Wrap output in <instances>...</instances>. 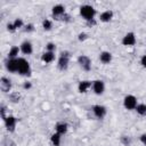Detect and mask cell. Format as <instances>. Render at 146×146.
Returning <instances> with one entry per match:
<instances>
[{"instance_id": "6da1fadb", "label": "cell", "mask_w": 146, "mask_h": 146, "mask_svg": "<svg viewBox=\"0 0 146 146\" xmlns=\"http://www.w3.org/2000/svg\"><path fill=\"white\" fill-rule=\"evenodd\" d=\"M80 15H81V17H82L84 21L91 23V22H94V19H95L96 9H95L92 6H90V5H82V6L80 7Z\"/></svg>"}, {"instance_id": "d6a6232c", "label": "cell", "mask_w": 146, "mask_h": 146, "mask_svg": "<svg viewBox=\"0 0 146 146\" xmlns=\"http://www.w3.org/2000/svg\"><path fill=\"white\" fill-rule=\"evenodd\" d=\"M31 87H32V83H31V82H25V83L23 84V88H24V89H31Z\"/></svg>"}, {"instance_id": "5b68a950", "label": "cell", "mask_w": 146, "mask_h": 146, "mask_svg": "<svg viewBox=\"0 0 146 146\" xmlns=\"http://www.w3.org/2000/svg\"><path fill=\"white\" fill-rule=\"evenodd\" d=\"M138 105V100L137 98L133 96V95H127L123 99V106L125 110H129V111H132V110H136Z\"/></svg>"}, {"instance_id": "4dcf8cb0", "label": "cell", "mask_w": 146, "mask_h": 146, "mask_svg": "<svg viewBox=\"0 0 146 146\" xmlns=\"http://www.w3.org/2000/svg\"><path fill=\"white\" fill-rule=\"evenodd\" d=\"M140 64H141V66H143V67H145V68H146V54L141 56V58H140Z\"/></svg>"}, {"instance_id": "cb8c5ba5", "label": "cell", "mask_w": 146, "mask_h": 146, "mask_svg": "<svg viewBox=\"0 0 146 146\" xmlns=\"http://www.w3.org/2000/svg\"><path fill=\"white\" fill-rule=\"evenodd\" d=\"M19 98H21V96H19L18 92H11V94H9V99L11 102H14V103H17L19 100Z\"/></svg>"}, {"instance_id": "8992f818", "label": "cell", "mask_w": 146, "mask_h": 146, "mask_svg": "<svg viewBox=\"0 0 146 146\" xmlns=\"http://www.w3.org/2000/svg\"><path fill=\"white\" fill-rule=\"evenodd\" d=\"M78 64L83 71H90L91 70V59L87 55H80L78 57Z\"/></svg>"}, {"instance_id": "9c48e42d", "label": "cell", "mask_w": 146, "mask_h": 146, "mask_svg": "<svg viewBox=\"0 0 146 146\" xmlns=\"http://www.w3.org/2000/svg\"><path fill=\"white\" fill-rule=\"evenodd\" d=\"M3 121H5L6 129H7L9 132L15 131V128H16V124H17V119H16L14 115H8Z\"/></svg>"}, {"instance_id": "ac0fdd59", "label": "cell", "mask_w": 146, "mask_h": 146, "mask_svg": "<svg viewBox=\"0 0 146 146\" xmlns=\"http://www.w3.org/2000/svg\"><path fill=\"white\" fill-rule=\"evenodd\" d=\"M67 130H68V125H67V123H65V122H58L56 125H55V131L57 132V133H59V135H65L66 132H67Z\"/></svg>"}, {"instance_id": "ba28073f", "label": "cell", "mask_w": 146, "mask_h": 146, "mask_svg": "<svg viewBox=\"0 0 146 146\" xmlns=\"http://www.w3.org/2000/svg\"><path fill=\"white\" fill-rule=\"evenodd\" d=\"M92 113H94V115L97 117V119H104L105 117V115H106V113H107V110H106V107L105 106H103V105H94L92 106Z\"/></svg>"}, {"instance_id": "484cf974", "label": "cell", "mask_w": 146, "mask_h": 146, "mask_svg": "<svg viewBox=\"0 0 146 146\" xmlns=\"http://www.w3.org/2000/svg\"><path fill=\"white\" fill-rule=\"evenodd\" d=\"M78 39H79V41H86L87 39H88V34L86 33V32H81V33H79V35H78Z\"/></svg>"}, {"instance_id": "4fadbf2b", "label": "cell", "mask_w": 146, "mask_h": 146, "mask_svg": "<svg viewBox=\"0 0 146 146\" xmlns=\"http://www.w3.org/2000/svg\"><path fill=\"white\" fill-rule=\"evenodd\" d=\"M6 68L10 73H17V70H18V67H17V58H14V59L8 58L6 60Z\"/></svg>"}, {"instance_id": "2e32d148", "label": "cell", "mask_w": 146, "mask_h": 146, "mask_svg": "<svg viewBox=\"0 0 146 146\" xmlns=\"http://www.w3.org/2000/svg\"><path fill=\"white\" fill-rule=\"evenodd\" d=\"M113 16H114V13L108 9V10L103 11V13L99 15V19H100V22H103V23H108V22L112 21Z\"/></svg>"}, {"instance_id": "44dd1931", "label": "cell", "mask_w": 146, "mask_h": 146, "mask_svg": "<svg viewBox=\"0 0 146 146\" xmlns=\"http://www.w3.org/2000/svg\"><path fill=\"white\" fill-rule=\"evenodd\" d=\"M136 112L139 115H146V104H144V103L138 104L136 107Z\"/></svg>"}, {"instance_id": "f546056e", "label": "cell", "mask_w": 146, "mask_h": 146, "mask_svg": "<svg viewBox=\"0 0 146 146\" xmlns=\"http://www.w3.org/2000/svg\"><path fill=\"white\" fill-rule=\"evenodd\" d=\"M7 30H8L9 32H15V31H16V29H15V26H14L13 23H8V24H7Z\"/></svg>"}, {"instance_id": "52a82bcc", "label": "cell", "mask_w": 146, "mask_h": 146, "mask_svg": "<svg viewBox=\"0 0 146 146\" xmlns=\"http://www.w3.org/2000/svg\"><path fill=\"white\" fill-rule=\"evenodd\" d=\"M122 44L125 46V47H132L136 44L137 42V38H136V34L133 32H128L127 34H124V36L122 38Z\"/></svg>"}, {"instance_id": "603a6c76", "label": "cell", "mask_w": 146, "mask_h": 146, "mask_svg": "<svg viewBox=\"0 0 146 146\" xmlns=\"http://www.w3.org/2000/svg\"><path fill=\"white\" fill-rule=\"evenodd\" d=\"M13 24H14V26H15L16 30H19V29H22V27L25 26V25H24V22H23L22 18H16V19L13 22Z\"/></svg>"}, {"instance_id": "7a4b0ae2", "label": "cell", "mask_w": 146, "mask_h": 146, "mask_svg": "<svg viewBox=\"0 0 146 146\" xmlns=\"http://www.w3.org/2000/svg\"><path fill=\"white\" fill-rule=\"evenodd\" d=\"M17 73L21 74V75H30L31 74V66H30V63L23 58V57H18L17 58Z\"/></svg>"}, {"instance_id": "3957f363", "label": "cell", "mask_w": 146, "mask_h": 146, "mask_svg": "<svg viewBox=\"0 0 146 146\" xmlns=\"http://www.w3.org/2000/svg\"><path fill=\"white\" fill-rule=\"evenodd\" d=\"M51 15L55 19H65V18H70L68 15H66V10H65V6L58 3V5H55L52 8H51Z\"/></svg>"}, {"instance_id": "9a60e30c", "label": "cell", "mask_w": 146, "mask_h": 146, "mask_svg": "<svg viewBox=\"0 0 146 146\" xmlns=\"http://www.w3.org/2000/svg\"><path fill=\"white\" fill-rule=\"evenodd\" d=\"M112 59H113V56H112V54H111L110 51H102V52L99 54V60H100L104 65L110 64V63L112 62Z\"/></svg>"}, {"instance_id": "7402d4cb", "label": "cell", "mask_w": 146, "mask_h": 146, "mask_svg": "<svg viewBox=\"0 0 146 146\" xmlns=\"http://www.w3.org/2000/svg\"><path fill=\"white\" fill-rule=\"evenodd\" d=\"M42 27H43L44 31H50V30L52 29V23H51V21L48 19V18H44V19L42 21Z\"/></svg>"}, {"instance_id": "f1b7e54d", "label": "cell", "mask_w": 146, "mask_h": 146, "mask_svg": "<svg viewBox=\"0 0 146 146\" xmlns=\"http://www.w3.org/2000/svg\"><path fill=\"white\" fill-rule=\"evenodd\" d=\"M6 110H7V107L6 106H1V110H0V113H1V117L5 120L8 115H6Z\"/></svg>"}, {"instance_id": "d6986e66", "label": "cell", "mask_w": 146, "mask_h": 146, "mask_svg": "<svg viewBox=\"0 0 146 146\" xmlns=\"http://www.w3.org/2000/svg\"><path fill=\"white\" fill-rule=\"evenodd\" d=\"M21 51V48L17 47V46H13L8 52V58L10 59H14V58H18V54Z\"/></svg>"}, {"instance_id": "5bb4252c", "label": "cell", "mask_w": 146, "mask_h": 146, "mask_svg": "<svg viewBox=\"0 0 146 146\" xmlns=\"http://www.w3.org/2000/svg\"><path fill=\"white\" fill-rule=\"evenodd\" d=\"M21 48V51L24 54V55H31L33 52V46L30 41H23L19 46Z\"/></svg>"}, {"instance_id": "ffe728a7", "label": "cell", "mask_w": 146, "mask_h": 146, "mask_svg": "<svg viewBox=\"0 0 146 146\" xmlns=\"http://www.w3.org/2000/svg\"><path fill=\"white\" fill-rule=\"evenodd\" d=\"M50 141L52 144V146H60V143H62V135L55 132L51 135L50 137Z\"/></svg>"}, {"instance_id": "4316f807", "label": "cell", "mask_w": 146, "mask_h": 146, "mask_svg": "<svg viewBox=\"0 0 146 146\" xmlns=\"http://www.w3.org/2000/svg\"><path fill=\"white\" fill-rule=\"evenodd\" d=\"M24 31L27 32V33L33 32V31H34V25H33V24H26V25L24 26Z\"/></svg>"}, {"instance_id": "30bf717a", "label": "cell", "mask_w": 146, "mask_h": 146, "mask_svg": "<svg viewBox=\"0 0 146 146\" xmlns=\"http://www.w3.org/2000/svg\"><path fill=\"white\" fill-rule=\"evenodd\" d=\"M91 88L96 95H103L105 91V83L103 80H95V81H92Z\"/></svg>"}, {"instance_id": "83f0119b", "label": "cell", "mask_w": 146, "mask_h": 146, "mask_svg": "<svg viewBox=\"0 0 146 146\" xmlns=\"http://www.w3.org/2000/svg\"><path fill=\"white\" fill-rule=\"evenodd\" d=\"M121 141H122L124 145H127V146L131 143V140H130V138H129L128 136H122V137H121Z\"/></svg>"}, {"instance_id": "1f68e13d", "label": "cell", "mask_w": 146, "mask_h": 146, "mask_svg": "<svg viewBox=\"0 0 146 146\" xmlns=\"http://www.w3.org/2000/svg\"><path fill=\"white\" fill-rule=\"evenodd\" d=\"M139 139H140V141H141V144H143L144 146H146V133H143V135H140V137H139Z\"/></svg>"}, {"instance_id": "e0dca14e", "label": "cell", "mask_w": 146, "mask_h": 146, "mask_svg": "<svg viewBox=\"0 0 146 146\" xmlns=\"http://www.w3.org/2000/svg\"><path fill=\"white\" fill-rule=\"evenodd\" d=\"M41 60L46 64H49L55 60V52L54 51H44L41 55Z\"/></svg>"}, {"instance_id": "8fae6325", "label": "cell", "mask_w": 146, "mask_h": 146, "mask_svg": "<svg viewBox=\"0 0 146 146\" xmlns=\"http://www.w3.org/2000/svg\"><path fill=\"white\" fill-rule=\"evenodd\" d=\"M0 89L2 92H9L11 90V81L8 78L2 76L0 79Z\"/></svg>"}, {"instance_id": "7c38bea8", "label": "cell", "mask_w": 146, "mask_h": 146, "mask_svg": "<svg viewBox=\"0 0 146 146\" xmlns=\"http://www.w3.org/2000/svg\"><path fill=\"white\" fill-rule=\"evenodd\" d=\"M91 87H92V81L82 80V81H80L79 84H78V90H79V92H81V94H86Z\"/></svg>"}, {"instance_id": "277c9868", "label": "cell", "mask_w": 146, "mask_h": 146, "mask_svg": "<svg viewBox=\"0 0 146 146\" xmlns=\"http://www.w3.org/2000/svg\"><path fill=\"white\" fill-rule=\"evenodd\" d=\"M70 52L67 50L65 51H62L60 55H59V58H58V62H57V66L60 71H66L67 67H68V64H70Z\"/></svg>"}, {"instance_id": "d4e9b609", "label": "cell", "mask_w": 146, "mask_h": 146, "mask_svg": "<svg viewBox=\"0 0 146 146\" xmlns=\"http://www.w3.org/2000/svg\"><path fill=\"white\" fill-rule=\"evenodd\" d=\"M56 50V44L54 42H48L46 44V51H54L55 52Z\"/></svg>"}]
</instances>
